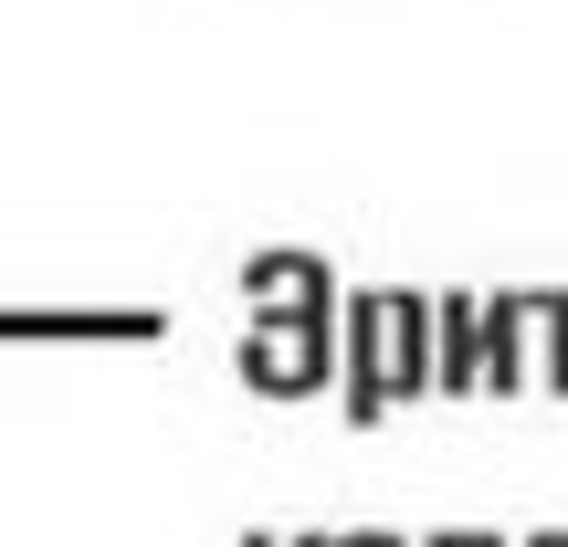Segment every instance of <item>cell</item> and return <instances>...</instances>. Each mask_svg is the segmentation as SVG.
I'll use <instances>...</instances> for the list:
<instances>
[{"label":"cell","instance_id":"obj_1","mask_svg":"<svg viewBox=\"0 0 568 547\" xmlns=\"http://www.w3.org/2000/svg\"><path fill=\"white\" fill-rule=\"evenodd\" d=\"M379 379H389V401L432 389V305L422 295H379Z\"/></svg>","mask_w":568,"mask_h":547},{"label":"cell","instance_id":"obj_2","mask_svg":"<svg viewBox=\"0 0 568 547\" xmlns=\"http://www.w3.org/2000/svg\"><path fill=\"white\" fill-rule=\"evenodd\" d=\"M432 389H485V295H443L432 305Z\"/></svg>","mask_w":568,"mask_h":547},{"label":"cell","instance_id":"obj_3","mask_svg":"<svg viewBox=\"0 0 568 547\" xmlns=\"http://www.w3.org/2000/svg\"><path fill=\"white\" fill-rule=\"evenodd\" d=\"M527 326H537L527 295H485V389H495V401L527 389Z\"/></svg>","mask_w":568,"mask_h":547},{"label":"cell","instance_id":"obj_4","mask_svg":"<svg viewBox=\"0 0 568 547\" xmlns=\"http://www.w3.org/2000/svg\"><path fill=\"white\" fill-rule=\"evenodd\" d=\"M527 305H537V337H548V401H568V284H548Z\"/></svg>","mask_w":568,"mask_h":547},{"label":"cell","instance_id":"obj_5","mask_svg":"<svg viewBox=\"0 0 568 547\" xmlns=\"http://www.w3.org/2000/svg\"><path fill=\"white\" fill-rule=\"evenodd\" d=\"M432 547H474V527H443V537H432Z\"/></svg>","mask_w":568,"mask_h":547},{"label":"cell","instance_id":"obj_6","mask_svg":"<svg viewBox=\"0 0 568 547\" xmlns=\"http://www.w3.org/2000/svg\"><path fill=\"white\" fill-rule=\"evenodd\" d=\"M527 547H568V527H537V537H527Z\"/></svg>","mask_w":568,"mask_h":547},{"label":"cell","instance_id":"obj_7","mask_svg":"<svg viewBox=\"0 0 568 547\" xmlns=\"http://www.w3.org/2000/svg\"><path fill=\"white\" fill-rule=\"evenodd\" d=\"M474 547H516V537H485V527H474Z\"/></svg>","mask_w":568,"mask_h":547}]
</instances>
